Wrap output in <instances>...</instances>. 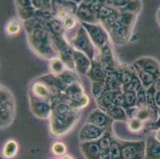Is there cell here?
<instances>
[{
    "label": "cell",
    "mask_w": 160,
    "mask_h": 159,
    "mask_svg": "<svg viewBox=\"0 0 160 159\" xmlns=\"http://www.w3.org/2000/svg\"><path fill=\"white\" fill-rule=\"evenodd\" d=\"M52 114L49 118V131L55 138L68 134L78 122L81 116V111L72 108L63 98V94L52 100Z\"/></svg>",
    "instance_id": "1"
},
{
    "label": "cell",
    "mask_w": 160,
    "mask_h": 159,
    "mask_svg": "<svg viewBox=\"0 0 160 159\" xmlns=\"http://www.w3.org/2000/svg\"><path fill=\"white\" fill-rule=\"evenodd\" d=\"M27 34L30 49L39 57L50 60L58 57L53 46L51 33L46 27L37 28Z\"/></svg>",
    "instance_id": "2"
},
{
    "label": "cell",
    "mask_w": 160,
    "mask_h": 159,
    "mask_svg": "<svg viewBox=\"0 0 160 159\" xmlns=\"http://www.w3.org/2000/svg\"><path fill=\"white\" fill-rule=\"evenodd\" d=\"M63 98L73 109L81 111L89 103V98L85 93V89L81 82L72 84L63 93Z\"/></svg>",
    "instance_id": "3"
},
{
    "label": "cell",
    "mask_w": 160,
    "mask_h": 159,
    "mask_svg": "<svg viewBox=\"0 0 160 159\" xmlns=\"http://www.w3.org/2000/svg\"><path fill=\"white\" fill-rule=\"evenodd\" d=\"M69 42L75 50L84 52L92 61L97 57L96 53L97 48L93 45L89 35L82 25H81L75 36L69 39Z\"/></svg>",
    "instance_id": "4"
},
{
    "label": "cell",
    "mask_w": 160,
    "mask_h": 159,
    "mask_svg": "<svg viewBox=\"0 0 160 159\" xmlns=\"http://www.w3.org/2000/svg\"><path fill=\"white\" fill-rule=\"evenodd\" d=\"M52 40L58 57H59L65 62L69 69H75L73 63V53L75 49L72 46L69 39L67 38L66 35H52Z\"/></svg>",
    "instance_id": "5"
},
{
    "label": "cell",
    "mask_w": 160,
    "mask_h": 159,
    "mask_svg": "<svg viewBox=\"0 0 160 159\" xmlns=\"http://www.w3.org/2000/svg\"><path fill=\"white\" fill-rule=\"evenodd\" d=\"M120 142L121 147V159H145V140H120Z\"/></svg>",
    "instance_id": "6"
},
{
    "label": "cell",
    "mask_w": 160,
    "mask_h": 159,
    "mask_svg": "<svg viewBox=\"0 0 160 159\" xmlns=\"http://www.w3.org/2000/svg\"><path fill=\"white\" fill-rule=\"evenodd\" d=\"M81 25L85 29L88 34L89 35L92 42L98 50L105 46L108 42H110V36L108 33L100 23H96V24L81 23Z\"/></svg>",
    "instance_id": "7"
},
{
    "label": "cell",
    "mask_w": 160,
    "mask_h": 159,
    "mask_svg": "<svg viewBox=\"0 0 160 159\" xmlns=\"http://www.w3.org/2000/svg\"><path fill=\"white\" fill-rule=\"evenodd\" d=\"M98 51L99 54L97 55V58L100 61L104 69L108 72L117 71L120 64L118 62L111 42H108L105 46H103Z\"/></svg>",
    "instance_id": "8"
},
{
    "label": "cell",
    "mask_w": 160,
    "mask_h": 159,
    "mask_svg": "<svg viewBox=\"0 0 160 159\" xmlns=\"http://www.w3.org/2000/svg\"><path fill=\"white\" fill-rule=\"evenodd\" d=\"M79 5L71 0H52L53 16L58 19H64L69 14H75Z\"/></svg>",
    "instance_id": "9"
},
{
    "label": "cell",
    "mask_w": 160,
    "mask_h": 159,
    "mask_svg": "<svg viewBox=\"0 0 160 159\" xmlns=\"http://www.w3.org/2000/svg\"><path fill=\"white\" fill-rule=\"evenodd\" d=\"M28 96H31L38 100L49 102H51L55 97L54 93L49 85L39 78L34 80L30 84Z\"/></svg>",
    "instance_id": "10"
},
{
    "label": "cell",
    "mask_w": 160,
    "mask_h": 159,
    "mask_svg": "<svg viewBox=\"0 0 160 159\" xmlns=\"http://www.w3.org/2000/svg\"><path fill=\"white\" fill-rule=\"evenodd\" d=\"M29 103L32 114L40 119H49L52 114L51 102L36 99L29 96Z\"/></svg>",
    "instance_id": "11"
},
{
    "label": "cell",
    "mask_w": 160,
    "mask_h": 159,
    "mask_svg": "<svg viewBox=\"0 0 160 159\" xmlns=\"http://www.w3.org/2000/svg\"><path fill=\"white\" fill-rule=\"evenodd\" d=\"M108 129L110 128H101L86 122L80 130L78 138L81 142L98 141Z\"/></svg>",
    "instance_id": "12"
},
{
    "label": "cell",
    "mask_w": 160,
    "mask_h": 159,
    "mask_svg": "<svg viewBox=\"0 0 160 159\" xmlns=\"http://www.w3.org/2000/svg\"><path fill=\"white\" fill-rule=\"evenodd\" d=\"M126 111L128 118H136L147 124L149 123V125L153 123L158 117V111L150 108L147 105L142 107H135Z\"/></svg>",
    "instance_id": "13"
},
{
    "label": "cell",
    "mask_w": 160,
    "mask_h": 159,
    "mask_svg": "<svg viewBox=\"0 0 160 159\" xmlns=\"http://www.w3.org/2000/svg\"><path fill=\"white\" fill-rule=\"evenodd\" d=\"M0 124L1 129L11 126L15 116V102L14 97L0 103Z\"/></svg>",
    "instance_id": "14"
},
{
    "label": "cell",
    "mask_w": 160,
    "mask_h": 159,
    "mask_svg": "<svg viewBox=\"0 0 160 159\" xmlns=\"http://www.w3.org/2000/svg\"><path fill=\"white\" fill-rule=\"evenodd\" d=\"M86 122L101 128H111L113 120L108 116L105 111L98 107L88 115Z\"/></svg>",
    "instance_id": "15"
},
{
    "label": "cell",
    "mask_w": 160,
    "mask_h": 159,
    "mask_svg": "<svg viewBox=\"0 0 160 159\" xmlns=\"http://www.w3.org/2000/svg\"><path fill=\"white\" fill-rule=\"evenodd\" d=\"M133 30L121 26L119 23L108 32L110 40L117 46H123L130 41Z\"/></svg>",
    "instance_id": "16"
},
{
    "label": "cell",
    "mask_w": 160,
    "mask_h": 159,
    "mask_svg": "<svg viewBox=\"0 0 160 159\" xmlns=\"http://www.w3.org/2000/svg\"><path fill=\"white\" fill-rule=\"evenodd\" d=\"M134 64L137 65L147 72L153 76L156 80L160 78V65L154 58L142 57L135 61Z\"/></svg>",
    "instance_id": "17"
},
{
    "label": "cell",
    "mask_w": 160,
    "mask_h": 159,
    "mask_svg": "<svg viewBox=\"0 0 160 159\" xmlns=\"http://www.w3.org/2000/svg\"><path fill=\"white\" fill-rule=\"evenodd\" d=\"M76 16L81 23H88V24L100 23L95 10L92 7H88L83 3L79 4Z\"/></svg>",
    "instance_id": "18"
},
{
    "label": "cell",
    "mask_w": 160,
    "mask_h": 159,
    "mask_svg": "<svg viewBox=\"0 0 160 159\" xmlns=\"http://www.w3.org/2000/svg\"><path fill=\"white\" fill-rule=\"evenodd\" d=\"M73 63L74 68L78 73L86 75L91 67L92 60L84 52L74 50Z\"/></svg>",
    "instance_id": "19"
},
{
    "label": "cell",
    "mask_w": 160,
    "mask_h": 159,
    "mask_svg": "<svg viewBox=\"0 0 160 159\" xmlns=\"http://www.w3.org/2000/svg\"><path fill=\"white\" fill-rule=\"evenodd\" d=\"M86 75L92 82H98L105 81L108 72L102 66L100 61L97 58H95L92 61L91 67Z\"/></svg>",
    "instance_id": "20"
},
{
    "label": "cell",
    "mask_w": 160,
    "mask_h": 159,
    "mask_svg": "<svg viewBox=\"0 0 160 159\" xmlns=\"http://www.w3.org/2000/svg\"><path fill=\"white\" fill-rule=\"evenodd\" d=\"M80 149L85 159H100L101 149L98 141L81 142Z\"/></svg>",
    "instance_id": "21"
},
{
    "label": "cell",
    "mask_w": 160,
    "mask_h": 159,
    "mask_svg": "<svg viewBox=\"0 0 160 159\" xmlns=\"http://www.w3.org/2000/svg\"><path fill=\"white\" fill-rule=\"evenodd\" d=\"M145 147V159H160V142L155 135L147 138Z\"/></svg>",
    "instance_id": "22"
},
{
    "label": "cell",
    "mask_w": 160,
    "mask_h": 159,
    "mask_svg": "<svg viewBox=\"0 0 160 159\" xmlns=\"http://www.w3.org/2000/svg\"><path fill=\"white\" fill-rule=\"evenodd\" d=\"M117 72L123 85V89L132 82L136 75V70L134 68L133 65H120L117 69Z\"/></svg>",
    "instance_id": "23"
},
{
    "label": "cell",
    "mask_w": 160,
    "mask_h": 159,
    "mask_svg": "<svg viewBox=\"0 0 160 159\" xmlns=\"http://www.w3.org/2000/svg\"><path fill=\"white\" fill-rule=\"evenodd\" d=\"M105 112L108 114V116L113 121L126 122L128 119L127 111L122 106L112 105L111 107H109Z\"/></svg>",
    "instance_id": "24"
},
{
    "label": "cell",
    "mask_w": 160,
    "mask_h": 159,
    "mask_svg": "<svg viewBox=\"0 0 160 159\" xmlns=\"http://www.w3.org/2000/svg\"><path fill=\"white\" fill-rule=\"evenodd\" d=\"M46 28L48 31L53 36H62L66 35V30H65L62 21L58 19L56 17H53L46 22Z\"/></svg>",
    "instance_id": "25"
},
{
    "label": "cell",
    "mask_w": 160,
    "mask_h": 159,
    "mask_svg": "<svg viewBox=\"0 0 160 159\" xmlns=\"http://www.w3.org/2000/svg\"><path fill=\"white\" fill-rule=\"evenodd\" d=\"M104 84H105L107 90L116 91V90L123 89V85H122L117 71L108 72V75L104 81Z\"/></svg>",
    "instance_id": "26"
},
{
    "label": "cell",
    "mask_w": 160,
    "mask_h": 159,
    "mask_svg": "<svg viewBox=\"0 0 160 159\" xmlns=\"http://www.w3.org/2000/svg\"><path fill=\"white\" fill-rule=\"evenodd\" d=\"M132 65L134 66V68L136 70V74H137L138 77H139L141 83H142V87H144L145 89H148V88L151 87V86L154 85L155 82L156 81V79H155L153 76L151 75V74L148 73V72H147L146 71H144L142 68L138 66L136 64L133 63Z\"/></svg>",
    "instance_id": "27"
},
{
    "label": "cell",
    "mask_w": 160,
    "mask_h": 159,
    "mask_svg": "<svg viewBox=\"0 0 160 159\" xmlns=\"http://www.w3.org/2000/svg\"><path fill=\"white\" fill-rule=\"evenodd\" d=\"M58 77L60 79L61 84H62V87L64 89V92H65L67 87L72 85V84L77 82H81L78 74L74 72L73 70H71L69 68L65 70L63 73L58 76Z\"/></svg>",
    "instance_id": "28"
},
{
    "label": "cell",
    "mask_w": 160,
    "mask_h": 159,
    "mask_svg": "<svg viewBox=\"0 0 160 159\" xmlns=\"http://www.w3.org/2000/svg\"><path fill=\"white\" fill-rule=\"evenodd\" d=\"M65 63L59 57H55L49 60V70L50 73L59 76L63 73L65 70L68 69Z\"/></svg>",
    "instance_id": "29"
},
{
    "label": "cell",
    "mask_w": 160,
    "mask_h": 159,
    "mask_svg": "<svg viewBox=\"0 0 160 159\" xmlns=\"http://www.w3.org/2000/svg\"><path fill=\"white\" fill-rule=\"evenodd\" d=\"M18 152V144L14 139L7 140L2 147V157L6 159H12Z\"/></svg>",
    "instance_id": "30"
},
{
    "label": "cell",
    "mask_w": 160,
    "mask_h": 159,
    "mask_svg": "<svg viewBox=\"0 0 160 159\" xmlns=\"http://www.w3.org/2000/svg\"><path fill=\"white\" fill-rule=\"evenodd\" d=\"M116 91H106L100 98L96 100L98 107L102 110L106 111L112 105H114V96Z\"/></svg>",
    "instance_id": "31"
},
{
    "label": "cell",
    "mask_w": 160,
    "mask_h": 159,
    "mask_svg": "<svg viewBox=\"0 0 160 159\" xmlns=\"http://www.w3.org/2000/svg\"><path fill=\"white\" fill-rule=\"evenodd\" d=\"M136 18H137V14L120 11L118 17V23L126 28L133 30L134 26L136 22Z\"/></svg>",
    "instance_id": "32"
},
{
    "label": "cell",
    "mask_w": 160,
    "mask_h": 159,
    "mask_svg": "<svg viewBox=\"0 0 160 159\" xmlns=\"http://www.w3.org/2000/svg\"><path fill=\"white\" fill-rule=\"evenodd\" d=\"M62 21L64 25V27L66 30V34L69 32L73 31V30L78 31L81 25V22L78 20V18L75 14H69Z\"/></svg>",
    "instance_id": "33"
},
{
    "label": "cell",
    "mask_w": 160,
    "mask_h": 159,
    "mask_svg": "<svg viewBox=\"0 0 160 159\" xmlns=\"http://www.w3.org/2000/svg\"><path fill=\"white\" fill-rule=\"evenodd\" d=\"M126 124H127V127L129 132L133 134L142 133L148 125L142 121L134 117L128 118V121L126 122Z\"/></svg>",
    "instance_id": "34"
},
{
    "label": "cell",
    "mask_w": 160,
    "mask_h": 159,
    "mask_svg": "<svg viewBox=\"0 0 160 159\" xmlns=\"http://www.w3.org/2000/svg\"><path fill=\"white\" fill-rule=\"evenodd\" d=\"M23 26V22L22 20L18 18H12L7 22L5 26V32L7 35L14 36L20 33L22 30V26Z\"/></svg>",
    "instance_id": "35"
},
{
    "label": "cell",
    "mask_w": 160,
    "mask_h": 159,
    "mask_svg": "<svg viewBox=\"0 0 160 159\" xmlns=\"http://www.w3.org/2000/svg\"><path fill=\"white\" fill-rule=\"evenodd\" d=\"M123 107L126 110L136 107L137 104V92L132 90H123Z\"/></svg>",
    "instance_id": "36"
},
{
    "label": "cell",
    "mask_w": 160,
    "mask_h": 159,
    "mask_svg": "<svg viewBox=\"0 0 160 159\" xmlns=\"http://www.w3.org/2000/svg\"><path fill=\"white\" fill-rule=\"evenodd\" d=\"M132 1L133 0H99L101 5L107 6V7L116 9V10H120L123 8Z\"/></svg>",
    "instance_id": "37"
},
{
    "label": "cell",
    "mask_w": 160,
    "mask_h": 159,
    "mask_svg": "<svg viewBox=\"0 0 160 159\" xmlns=\"http://www.w3.org/2000/svg\"><path fill=\"white\" fill-rule=\"evenodd\" d=\"M141 9H142V2L140 0H133L130 3L128 4L126 7L123 8L119 10L121 12H127L131 13V14H139L140 12Z\"/></svg>",
    "instance_id": "38"
},
{
    "label": "cell",
    "mask_w": 160,
    "mask_h": 159,
    "mask_svg": "<svg viewBox=\"0 0 160 159\" xmlns=\"http://www.w3.org/2000/svg\"><path fill=\"white\" fill-rule=\"evenodd\" d=\"M106 91H108V90L106 88L104 81L92 82V96L96 100L100 98Z\"/></svg>",
    "instance_id": "39"
},
{
    "label": "cell",
    "mask_w": 160,
    "mask_h": 159,
    "mask_svg": "<svg viewBox=\"0 0 160 159\" xmlns=\"http://www.w3.org/2000/svg\"><path fill=\"white\" fill-rule=\"evenodd\" d=\"M110 159H121V147L120 140L114 138L110 148Z\"/></svg>",
    "instance_id": "40"
},
{
    "label": "cell",
    "mask_w": 160,
    "mask_h": 159,
    "mask_svg": "<svg viewBox=\"0 0 160 159\" xmlns=\"http://www.w3.org/2000/svg\"><path fill=\"white\" fill-rule=\"evenodd\" d=\"M51 151L55 156H59L62 157L66 154L67 147L64 142H56L52 145Z\"/></svg>",
    "instance_id": "41"
},
{
    "label": "cell",
    "mask_w": 160,
    "mask_h": 159,
    "mask_svg": "<svg viewBox=\"0 0 160 159\" xmlns=\"http://www.w3.org/2000/svg\"><path fill=\"white\" fill-rule=\"evenodd\" d=\"M33 6L37 11L52 8V0H33Z\"/></svg>",
    "instance_id": "42"
},
{
    "label": "cell",
    "mask_w": 160,
    "mask_h": 159,
    "mask_svg": "<svg viewBox=\"0 0 160 159\" xmlns=\"http://www.w3.org/2000/svg\"><path fill=\"white\" fill-rule=\"evenodd\" d=\"M147 105L146 89L144 87L141 88L137 92V104L136 107H142Z\"/></svg>",
    "instance_id": "43"
},
{
    "label": "cell",
    "mask_w": 160,
    "mask_h": 159,
    "mask_svg": "<svg viewBox=\"0 0 160 159\" xmlns=\"http://www.w3.org/2000/svg\"><path fill=\"white\" fill-rule=\"evenodd\" d=\"M17 9L33 7V0H14Z\"/></svg>",
    "instance_id": "44"
},
{
    "label": "cell",
    "mask_w": 160,
    "mask_h": 159,
    "mask_svg": "<svg viewBox=\"0 0 160 159\" xmlns=\"http://www.w3.org/2000/svg\"><path fill=\"white\" fill-rule=\"evenodd\" d=\"M155 137L157 138V140H158L160 142V128L159 129L156 130L155 133Z\"/></svg>",
    "instance_id": "45"
},
{
    "label": "cell",
    "mask_w": 160,
    "mask_h": 159,
    "mask_svg": "<svg viewBox=\"0 0 160 159\" xmlns=\"http://www.w3.org/2000/svg\"><path fill=\"white\" fill-rule=\"evenodd\" d=\"M62 159H75L74 157H72V156L69 155V154H65V155H64L63 157H62Z\"/></svg>",
    "instance_id": "46"
},
{
    "label": "cell",
    "mask_w": 160,
    "mask_h": 159,
    "mask_svg": "<svg viewBox=\"0 0 160 159\" xmlns=\"http://www.w3.org/2000/svg\"><path fill=\"white\" fill-rule=\"evenodd\" d=\"M157 19H158V23L160 24V8L158 9V12H157Z\"/></svg>",
    "instance_id": "47"
},
{
    "label": "cell",
    "mask_w": 160,
    "mask_h": 159,
    "mask_svg": "<svg viewBox=\"0 0 160 159\" xmlns=\"http://www.w3.org/2000/svg\"><path fill=\"white\" fill-rule=\"evenodd\" d=\"M71 1H72V2H76V3L79 5V4H81V2H82L83 1H84V0H71Z\"/></svg>",
    "instance_id": "48"
},
{
    "label": "cell",
    "mask_w": 160,
    "mask_h": 159,
    "mask_svg": "<svg viewBox=\"0 0 160 159\" xmlns=\"http://www.w3.org/2000/svg\"><path fill=\"white\" fill-rule=\"evenodd\" d=\"M58 159H62V157H61V158H58Z\"/></svg>",
    "instance_id": "49"
}]
</instances>
